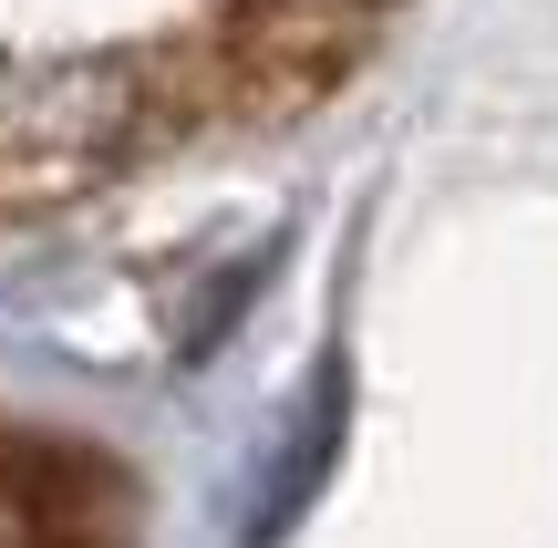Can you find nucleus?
<instances>
[{
  "instance_id": "f257e3e1",
  "label": "nucleus",
  "mask_w": 558,
  "mask_h": 548,
  "mask_svg": "<svg viewBox=\"0 0 558 548\" xmlns=\"http://www.w3.org/2000/svg\"><path fill=\"white\" fill-rule=\"evenodd\" d=\"M393 0H0V218L320 103Z\"/></svg>"
}]
</instances>
